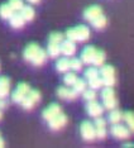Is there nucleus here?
I'll list each match as a JSON object with an SVG mask.
<instances>
[{
    "label": "nucleus",
    "mask_w": 134,
    "mask_h": 148,
    "mask_svg": "<svg viewBox=\"0 0 134 148\" xmlns=\"http://www.w3.org/2000/svg\"><path fill=\"white\" fill-rule=\"evenodd\" d=\"M24 58L25 61L33 63L34 66H41L46 62L47 60V52L44 49H42L41 47L36 43H31L27 46V48L24 49Z\"/></svg>",
    "instance_id": "1"
},
{
    "label": "nucleus",
    "mask_w": 134,
    "mask_h": 148,
    "mask_svg": "<svg viewBox=\"0 0 134 148\" xmlns=\"http://www.w3.org/2000/svg\"><path fill=\"white\" fill-rule=\"evenodd\" d=\"M66 36L67 38L73 42H83L86 39H89L90 29L86 25H77V27H73V28H70L66 32Z\"/></svg>",
    "instance_id": "2"
},
{
    "label": "nucleus",
    "mask_w": 134,
    "mask_h": 148,
    "mask_svg": "<svg viewBox=\"0 0 134 148\" xmlns=\"http://www.w3.org/2000/svg\"><path fill=\"white\" fill-rule=\"evenodd\" d=\"M101 99H103V105L105 109L113 110L118 106V100H116L115 92H114L111 86H105L101 91Z\"/></svg>",
    "instance_id": "3"
},
{
    "label": "nucleus",
    "mask_w": 134,
    "mask_h": 148,
    "mask_svg": "<svg viewBox=\"0 0 134 148\" xmlns=\"http://www.w3.org/2000/svg\"><path fill=\"white\" fill-rule=\"evenodd\" d=\"M100 79L103 80L104 86H114L115 84V70L110 65H103L100 69Z\"/></svg>",
    "instance_id": "4"
},
{
    "label": "nucleus",
    "mask_w": 134,
    "mask_h": 148,
    "mask_svg": "<svg viewBox=\"0 0 134 148\" xmlns=\"http://www.w3.org/2000/svg\"><path fill=\"white\" fill-rule=\"evenodd\" d=\"M110 133L111 136L118 140H126L130 138V130L126 125H122L120 123L113 124V127L110 128Z\"/></svg>",
    "instance_id": "5"
},
{
    "label": "nucleus",
    "mask_w": 134,
    "mask_h": 148,
    "mask_svg": "<svg viewBox=\"0 0 134 148\" xmlns=\"http://www.w3.org/2000/svg\"><path fill=\"white\" fill-rule=\"evenodd\" d=\"M39 100H41V94H39V91H37V90H29V92L27 94V96L22 100L21 105H22L23 109L31 110L36 106V104L38 103Z\"/></svg>",
    "instance_id": "6"
},
{
    "label": "nucleus",
    "mask_w": 134,
    "mask_h": 148,
    "mask_svg": "<svg viewBox=\"0 0 134 148\" xmlns=\"http://www.w3.org/2000/svg\"><path fill=\"white\" fill-rule=\"evenodd\" d=\"M80 133H81V137L83 140L86 142H92L96 138V133H95V127H94L92 123L90 122H83L80 127Z\"/></svg>",
    "instance_id": "7"
},
{
    "label": "nucleus",
    "mask_w": 134,
    "mask_h": 148,
    "mask_svg": "<svg viewBox=\"0 0 134 148\" xmlns=\"http://www.w3.org/2000/svg\"><path fill=\"white\" fill-rule=\"evenodd\" d=\"M29 90H31V87H29L28 84H25V82L19 84L18 87L15 89V91L13 92V95H12L13 101L21 104V103H22V100L24 99V97L27 96V94L29 92Z\"/></svg>",
    "instance_id": "8"
},
{
    "label": "nucleus",
    "mask_w": 134,
    "mask_h": 148,
    "mask_svg": "<svg viewBox=\"0 0 134 148\" xmlns=\"http://www.w3.org/2000/svg\"><path fill=\"white\" fill-rule=\"evenodd\" d=\"M86 112L92 118H98L101 116L104 113V105L99 104L98 101L92 100V101H88V105H86Z\"/></svg>",
    "instance_id": "9"
},
{
    "label": "nucleus",
    "mask_w": 134,
    "mask_h": 148,
    "mask_svg": "<svg viewBox=\"0 0 134 148\" xmlns=\"http://www.w3.org/2000/svg\"><path fill=\"white\" fill-rule=\"evenodd\" d=\"M94 127H95L96 138H98V139H105V137H106V122L105 120H104L101 116L95 118Z\"/></svg>",
    "instance_id": "10"
},
{
    "label": "nucleus",
    "mask_w": 134,
    "mask_h": 148,
    "mask_svg": "<svg viewBox=\"0 0 134 148\" xmlns=\"http://www.w3.org/2000/svg\"><path fill=\"white\" fill-rule=\"evenodd\" d=\"M66 123H67V116L65 115V114H62V113L57 114L55 118H52V119L48 122L49 128H51L52 130H59V129H62V128L66 125Z\"/></svg>",
    "instance_id": "11"
},
{
    "label": "nucleus",
    "mask_w": 134,
    "mask_h": 148,
    "mask_svg": "<svg viewBox=\"0 0 134 148\" xmlns=\"http://www.w3.org/2000/svg\"><path fill=\"white\" fill-rule=\"evenodd\" d=\"M96 51H98V49L92 46H88L86 48H83V51L81 52V61L83 63H86V65H92Z\"/></svg>",
    "instance_id": "12"
},
{
    "label": "nucleus",
    "mask_w": 134,
    "mask_h": 148,
    "mask_svg": "<svg viewBox=\"0 0 134 148\" xmlns=\"http://www.w3.org/2000/svg\"><path fill=\"white\" fill-rule=\"evenodd\" d=\"M57 95L63 100H75L79 94L73 89H70V87H66V86H61L58 90H57Z\"/></svg>",
    "instance_id": "13"
},
{
    "label": "nucleus",
    "mask_w": 134,
    "mask_h": 148,
    "mask_svg": "<svg viewBox=\"0 0 134 148\" xmlns=\"http://www.w3.org/2000/svg\"><path fill=\"white\" fill-rule=\"evenodd\" d=\"M76 52V45L75 42L67 38L66 41L63 39L61 42V53L63 56H73Z\"/></svg>",
    "instance_id": "14"
},
{
    "label": "nucleus",
    "mask_w": 134,
    "mask_h": 148,
    "mask_svg": "<svg viewBox=\"0 0 134 148\" xmlns=\"http://www.w3.org/2000/svg\"><path fill=\"white\" fill-rule=\"evenodd\" d=\"M101 14H103V9L98 5H92V6H89V8L83 12V18L88 22H92L94 19L98 18V16Z\"/></svg>",
    "instance_id": "15"
},
{
    "label": "nucleus",
    "mask_w": 134,
    "mask_h": 148,
    "mask_svg": "<svg viewBox=\"0 0 134 148\" xmlns=\"http://www.w3.org/2000/svg\"><path fill=\"white\" fill-rule=\"evenodd\" d=\"M61 113V106L58 105V104H52V105H49L47 109L43 110V119L47 120V122H49V120L52 119V118H55L57 114Z\"/></svg>",
    "instance_id": "16"
},
{
    "label": "nucleus",
    "mask_w": 134,
    "mask_h": 148,
    "mask_svg": "<svg viewBox=\"0 0 134 148\" xmlns=\"http://www.w3.org/2000/svg\"><path fill=\"white\" fill-rule=\"evenodd\" d=\"M10 21V25H12V28H14V29H19V28H22L23 25H24V18L22 16L21 13H14V14L12 15V18L9 19Z\"/></svg>",
    "instance_id": "17"
},
{
    "label": "nucleus",
    "mask_w": 134,
    "mask_h": 148,
    "mask_svg": "<svg viewBox=\"0 0 134 148\" xmlns=\"http://www.w3.org/2000/svg\"><path fill=\"white\" fill-rule=\"evenodd\" d=\"M10 90V81L8 77H0V97H6Z\"/></svg>",
    "instance_id": "18"
},
{
    "label": "nucleus",
    "mask_w": 134,
    "mask_h": 148,
    "mask_svg": "<svg viewBox=\"0 0 134 148\" xmlns=\"http://www.w3.org/2000/svg\"><path fill=\"white\" fill-rule=\"evenodd\" d=\"M47 55L52 58H56L61 55V45L58 43H52L48 42V48H47Z\"/></svg>",
    "instance_id": "19"
},
{
    "label": "nucleus",
    "mask_w": 134,
    "mask_h": 148,
    "mask_svg": "<svg viewBox=\"0 0 134 148\" xmlns=\"http://www.w3.org/2000/svg\"><path fill=\"white\" fill-rule=\"evenodd\" d=\"M123 120L125 122V125L129 128L130 133H134V113L125 112L123 114Z\"/></svg>",
    "instance_id": "20"
},
{
    "label": "nucleus",
    "mask_w": 134,
    "mask_h": 148,
    "mask_svg": "<svg viewBox=\"0 0 134 148\" xmlns=\"http://www.w3.org/2000/svg\"><path fill=\"white\" fill-rule=\"evenodd\" d=\"M123 114L120 110H118L115 108V109H113V110H110V114H109V122L111 123V124H118L120 123L123 120Z\"/></svg>",
    "instance_id": "21"
},
{
    "label": "nucleus",
    "mask_w": 134,
    "mask_h": 148,
    "mask_svg": "<svg viewBox=\"0 0 134 148\" xmlns=\"http://www.w3.org/2000/svg\"><path fill=\"white\" fill-rule=\"evenodd\" d=\"M56 69L58 72H67L70 70V60L67 57L59 58L56 63Z\"/></svg>",
    "instance_id": "22"
},
{
    "label": "nucleus",
    "mask_w": 134,
    "mask_h": 148,
    "mask_svg": "<svg viewBox=\"0 0 134 148\" xmlns=\"http://www.w3.org/2000/svg\"><path fill=\"white\" fill-rule=\"evenodd\" d=\"M14 10L12 9V6L9 4H3L0 5V16H1L3 19H10L12 15L14 14Z\"/></svg>",
    "instance_id": "23"
},
{
    "label": "nucleus",
    "mask_w": 134,
    "mask_h": 148,
    "mask_svg": "<svg viewBox=\"0 0 134 148\" xmlns=\"http://www.w3.org/2000/svg\"><path fill=\"white\" fill-rule=\"evenodd\" d=\"M21 14H22L23 18H24L25 22H29V21H32V19L34 18V9H33L32 6H29V5H25V6H23V8L21 9Z\"/></svg>",
    "instance_id": "24"
},
{
    "label": "nucleus",
    "mask_w": 134,
    "mask_h": 148,
    "mask_svg": "<svg viewBox=\"0 0 134 148\" xmlns=\"http://www.w3.org/2000/svg\"><path fill=\"white\" fill-rule=\"evenodd\" d=\"M91 23V25L94 27L95 29H103V28H105V25H106V18H105V15H99L98 18H95L92 22H90Z\"/></svg>",
    "instance_id": "25"
},
{
    "label": "nucleus",
    "mask_w": 134,
    "mask_h": 148,
    "mask_svg": "<svg viewBox=\"0 0 134 148\" xmlns=\"http://www.w3.org/2000/svg\"><path fill=\"white\" fill-rule=\"evenodd\" d=\"M105 58H106V56H105V53H104V51H100V49H98V51H96L95 57H94L92 65L94 66H98V67L103 66L104 62H105Z\"/></svg>",
    "instance_id": "26"
},
{
    "label": "nucleus",
    "mask_w": 134,
    "mask_h": 148,
    "mask_svg": "<svg viewBox=\"0 0 134 148\" xmlns=\"http://www.w3.org/2000/svg\"><path fill=\"white\" fill-rule=\"evenodd\" d=\"M72 89L75 90L77 94L80 92H83L86 90V82H85V80H82V79H77L76 80V82L72 85Z\"/></svg>",
    "instance_id": "27"
},
{
    "label": "nucleus",
    "mask_w": 134,
    "mask_h": 148,
    "mask_svg": "<svg viewBox=\"0 0 134 148\" xmlns=\"http://www.w3.org/2000/svg\"><path fill=\"white\" fill-rule=\"evenodd\" d=\"M76 80H77V76H76L75 71L73 72H66L65 77H63V82H65L67 86H72L73 84L76 82Z\"/></svg>",
    "instance_id": "28"
},
{
    "label": "nucleus",
    "mask_w": 134,
    "mask_h": 148,
    "mask_svg": "<svg viewBox=\"0 0 134 148\" xmlns=\"http://www.w3.org/2000/svg\"><path fill=\"white\" fill-rule=\"evenodd\" d=\"M100 73H99V70L96 69V67H89L88 70L85 71V79L88 80H92L95 79V77H99Z\"/></svg>",
    "instance_id": "29"
},
{
    "label": "nucleus",
    "mask_w": 134,
    "mask_h": 148,
    "mask_svg": "<svg viewBox=\"0 0 134 148\" xmlns=\"http://www.w3.org/2000/svg\"><path fill=\"white\" fill-rule=\"evenodd\" d=\"M82 96L86 101H92V100L96 99V90L91 89V87H90V89H86L85 91L82 92Z\"/></svg>",
    "instance_id": "30"
},
{
    "label": "nucleus",
    "mask_w": 134,
    "mask_h": 148,
    "mask_svg": "<svg viewBox=\"0 0 134 148\" xmlns=\"http://www.w3.org/2000/svg\"><path fill=\"white\" fill-rule=\"evenodd\" d=\"M82 69V61L79 58H72L70 60V70L72 71H80Z\"/></svg>",
    "instance_id": "31"
},
{
    "label": "nucleus",
    "mask_w": 134,
    "mask_h": 148,
    "mask_svg": "<svg viewBox=\"0 0 134 148\" xmlns=\"http://www.w3.org/2000/svg\"><path fill=\"white\" fill-rule=\"evenodd\" d=\"M89 86L91 87V89H94V90H98V89H100V87L104 86L103 80L100 79V76L95 77V79H92V80H89Z\"/></svg>",
    "instance_id": "32"
},
{
    "label": "nucleus",
    "mask_w": 134,
    "mask_h": 148,
    "mask_svg": "<svg viewBox=\"0 0 134 148\" xmlns=\"http://www.w3.org/2000/svg\"><path fill=\"white\" fill-rule=\"evenodd\" d=\"M9 5L12 6V9L14 12H21V9L24 6L23 0H9Z\"/></svg>",
    "instance_id": "33"
},
{
    "label": "nucleus",
    "mask_w": 134,
    "mask_h": 148,
    "mask_svg": "<svg viewBox=\"0 0 134 148\" xmlns=\"http://www.w3.org/2000/svg\"><path fill=\"white\" fill-rule=\"evenodd\" d=\"M62 41H63V34L62 33L56 32V33H52V34L49 36V42H52V43H58V45H61Z\"/></svg>",
    "instance_id": "34"
},
{
    "label": "nucleus",
    "mask_w": 134,
    "mask_h": 148,
    "mask_svg": "<svg viewBox=\"0 0 134 148\" xmlns=\"http://www.w3.org/2000/svg\"><path fill=\"white\" fill-rule=\"evenodd\" d=\"M8 106V101L5 100V97H0V109H5Z\"/></svg>",
    "instance_id": "35"
},
{
    "label": "nucleus",
    "mask_w": 134,
    "mask_h": 148,
    "mask_svg": "<svg viewBox=\"0 0 134 148\" xmlns=\"http://www.w3.org/2000/svg\"><path fill=\"white\" fill-rule=\"evenodd\" d=\"M29 3H32V4H37V3H39L41 0H28Z\"/></svg>",
    "instance_id": "36"
},
{
    "label": "nucleus",
    "mask_w": 134,
    "mask_h": 148,
    "mask_svg": "<svg viewBox=\"0 0 134 148\" xmlns=\"http://www.w3.org/2000/svg\"><path fill=\"white\" fill-rule=\"evenodd\" d=\"M0 147H4V140L1 139V137H0Z\"/></svg>",
    "instance_id": "37"
},
{
    "label": "nucleus",
    "mask_w": 134,
    "mask_h": 148,
    "mask_svg": "<svg viewBox=\"0 0 134 148\" xmlns=\"http://www.w3.org/2000/svg\"><path fill=\"white\" fill-rule=\"evenodd\" d=\"M3 118V113H1V109H0V119Z\"/></svg>",
    "instance_id": "38"
}]
</instances>
